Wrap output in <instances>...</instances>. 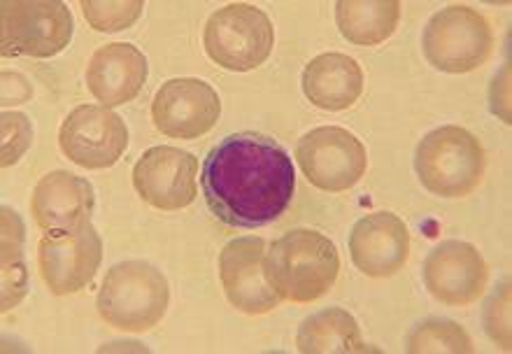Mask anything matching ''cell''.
<instances>
[{
    "instance_id": "4fadbf2b",
    "label": "cell",
    "mask_w": 512,
    "mask_h": 354,
    "mask_svg": "<svg viewBox=\"0 0 512 354\" xmlns=\"http://www.w3.org/2000/svg\"><path fill=\"white\" fill-rule=\"evenodd\" d=\"M198 159L180 147L159 145L147 150L133 168V187L156 210H182L196 201Z\"/></svg>"
},
{
    "instance_id": "603a6c76",
    "label": "cell",
    "mask_w": 512,
    "mask_h": 354,
    "mask_svg": "<svg viewBox=\"0 0 512 354\" xmlns=\"http://www.w3.org/2000/svg\"><path fill=\"white\" fill-rule=\"evenodd\" d=\"M84 19L98 33H117L131 28L140 19L142 0H110V3H96V0H82L80 3Z\"/></svg>"
},
{
    "instance_id": "44dd1931",
    "label": "cell",
    "mask_w": 512,
    "mask_h": 354,
    "mask_svg": "<svg viewBox=\"0 0 512 354\" xmlns=\"http://www.w3.org/2000/svg\"><path fill=\"white\" fill-rule=\"evenodd\" d=\"M28 292L24 264V222L10 205H3V313L19 306Z\"/></svg>"
},
{
    "instance_id": "8992f818",
    "label": "cell",
    "mask_w": 512,
    "mask_h": 354,
    "mask_svg": "<svg viewBox=\"0 0 512 354\" xmlns=\"http://www.w3.org/2000/svg\"><path fill=\"white\" fill-rule=\"evenodd\" d=\"M494 47L485 14L468 5H447L429 19L422 35L426 61L443 73L461 75L480 68Z\"/></svg>"
},
{
    "instance_id": "2e32d148",
    "label": "cell",
    "mask_w": 512,
    "mask_h": 354,
    "mask_svg": "<svg viewBox=\"0 0 512 354\" xmlns=\"http://www.w3.org/2000/svg\"><path fill=\"white\" fill-rule=\"evenodd\" d=\"M96 194L89 180L68 171L47 173L35 184L31 212L42 231H77L91 222Z\"/></svg>"
},
{
    "instance_id": "9c48e42d",
    "label": "cell",
    "mask_w": 512,
    "mask_h": 354,
    "mask_svg": "<svg viewBox=\"0 0 512 354\" xmlns=\"http://www.w3.org/2000/svg\"><path fill=\"white\" fill-rule=\"evenodd\" d=\"M59 145L73 164L103 171L124 157L128 147L126 122L105 105H80L63 119Z\"/></svg>"
},
{
    "instance_id": "d4e9b609",
    "label": "cell",
    "mask_w": 512,
    "mask_h": 354,
    "mask_svg": "<svg viewBox=\"0 0 512 354\" xmlns=\"http://www.w3.org/2000/svg\"><path fill=\"white\" fill-rule=\"evenodd\" d=\"M485 329L501 350H510V282L496 289L485 310Z\"/></svg>"
},
{
    "instance_id": "7a4b0ae2",
    "label": "cell",
    "mask_w": 512,
    "mask_h": 354,
    "mask_svg": "<svg viewBox=\"0 0 512 354\" xmlns=\"http://www.w3.org/2000/svg\"><path fill=\"white\" fill-rule=\"evenodd\" d=\"M340 273L338 247L324 233L294 229L273 240L266 252V275L280 299L312 303L336 285Z\"/></svg>"
},
{
    "instance_id": "6da1fadb",
    "label": "cell",
    "mask_w": 512,
    "mask_h": 354,
    "mask_svg": "<svg viewBox=\"0 0 512 354\" xmlns=\"http://www.w3.org/2000/svg\"><path fill=\"white\" fill-rule=\"evenodd\" d=\"M205 203L233 229H259L280 219L294 201V161L263 133H231L212 147L201 168Z\"/></svg>"
},
{
    "instance_id": "277c9868",
    "label": "cell",
    "mask_w": 512,
    "mask_h": 354,
    "mask_svg": "<svg viewBox=\"0 0 512 354\" xmlns=\"http://www.w3.org/2000/svg\"><path fill=\"white\" fill-rule=\"evenodd\" d=\"M485 147L461 126H440L426 133L415 150V171L422 187L440 198H464L485 177Z\"/></svg>"
},
{
    "instance_id": "5b68a950",
    "label": "cell",
    "mask_w": 512,
    "mask_h": 354,
    "mask_svg": "<svg viewBox=\"0 0 512 354\" xmlns=\"http://www.w3.org/2000/svg\"><path fill=\"white\" fill-rule=\"evenodd\" d=\"M205 54L231 73H247L268 61L275 28L268 14L247 3H231L212 12L203 31Z\"/></svg>"
},
{
    "instance_id": "cb8c5ba5",
    "label": "cell",
    "mask_w": 512,
    "mask_h": 354,
    "mask_svg": "<svg viewBox=\"0 0 512 354\" xmlns=\"http://www.w3.org/2000/svg\"><path fill=\"white\" fill-rule=\"evenodd\" d=\"M3 166H12L24 157L33 143V124L24 112H3Z\"/></svg>"
},
{
    "instance_id": "ffe728a7",
    "label": "cell",
    "mask_w": 512,
    "mask_h": 354,
    "mask_svg": "<svg viewBox=\"0 0 512 354\" xmlns=\"http://www.w3.org/2000/svg\"><path fill=\"white\" fill-rule=\"evenodd\" d=\"M401 19L398 0H340L336 3V24L347 42L375 47L391 38Z\"/></svg>"
},
{
    "instance_id": "ba28073f",
    "label": "cell",
    "mask_w": 512,
    "mask_h": 354,
    "mask_svg": "<svg viewBox=\"0 0 512 354\" xmlns=\"http://www.w3.org/2000/svg\"><path fill=\"white\" fill-rule=\"evenodd\" d=\"M296 159L308 182L331 194L350 191L368 166L364 143L340 126H319L305 133L296 145Z\"/></svg>"
},
{
    "instance_id": "ac0fdd59",
    "label": "cell",
    "mask_w": 512,
    "mask_h": 354,
    "mask_svg": "<svg viewBox=\"0 0 512 354\" xmlns=\"http://www.w3.org/2000/svg\"><path fill=\"white\" fill-rule=\"evenodd\" d=\"M301 87L319 110H350L364 94V70L347 54H319L303 68Z\"/></svg>"
},
{
    "instance_id": "5bb4252c",
    "label": "cell",
    "mask_w": 512,
    "mask_h": 354,
    "mask_svg": "<svg viewBox=\"0 0 512 354\" xmlns=\"http://www.w3.org/2000/svg\"><path fill=\"white\" fill-rule=\"evenodd\" d=\"M489 266L466 240H443L424 261V285L445 306H471L485 294Z\"/></svg>"
},
{
    "instance_id": "7402d4cb",
    "label": "cell",
    "mask_w": 512,
    "mask_h": 354,
    "mask_svg": "<svg viewBox=\"0 0 512 354\" xmlns=\"http://www.w3.org/2000/svg\"><path fill=\"white\" fill-rule=\"evenodd\" d=\"M408 352H473V341L457 322L452 320H429L412 331L408 338Z\"/></svg>"
},
{
    "instance_id": "e0dca14e",
    "label": "cell",
    "mask_w": 512,
    "mask_h": 354,
    "mask_svg": "<svg viewBox=\"0 0 512 354\" xmlns=\"http://www.w3.org/2000/svg\"><path fill=\"white\" fill-rule=\"evenodd\" d=\"M147 82V56L131 42H110L96 49L87 66V87L105 108L138 98Z\"/></svg>"
},
{
    "instance_id": "9a60e30c",
    "label": "cell",
    "mask_w": 512,
    "mask_h": 354,
    "mask_svg": "<svg viewBox=\"0 0 512 354\" xmlns=\"http://www.w3.org/2000/svg\"><path fill=\"white\" fill-rule=\"evenodd\" d=\"M350 257L368 278H391L410 257V229L394 212H371L354 224Z\"/></svg>"
},
{
    "instance_id": "7c38bea8",
    "label": "cell",
    "mask_w": 512,
    "mask_h": 354,
    "mask_svg": "<svg viewBox=\"0 0 512 354\" xmlns=\"http://www.w3.org/2000/svg\"><path fill=\"white\" fill-rule=\"evenodd\" d=\"M219 278L229 303L245 315H266L280 306L266 275V240L236 238L219 252Z\"/></svg>"
},
{
    "instance_id": "30bf717a",
    "label": "cell",
    "mask_w": 512,
    "mask_h": 354,
    "mask_svg": "<svg viewBox=\"0 0 512 354\" xmlns=\"http://www.w3.org/2000/svg\"><path fill=\"white\" fill-rule=\"evenodd\" d=\"M103 261V240L94 224L77 231L45 233L38 245L40 275L56 296L75 294L91 285Z\"/></svg>"
},
{
    "instance_id": "d6986e66",
    "label": "cell",
    "mask_w": 512,
    "mask_h": 354,
    "mask_svg": "<svg viewBox=\"0 0 512 354\" xmlns=\"http://www.w3.org/2000/svg\"><path fill=\"white\" fill-rule=\"evenodd\" d=\"M296 348L303 354H364L378 352L361 338L359 322L345 308H324L305 317L298 327Z\"/></svg>"
},
{
    "instance_id": "3957f363",
    "label": "cell",
    "mask_w": 512,
    "mask_h": 354,
    "mask_svg": "<svg viewBox=\"0 0 512 354\" xmlns=\"http://www.w3.org/2000/svg\"><path fill=\"white\" fill-rule=\"evenodd\" d=\"M168 303L166 275L149 261L131 259L110 268L98 292L96 308L108 327L142 334L163 320Z\"/></svg>"
},
{
    "instance_id": "8fae6325",
    "label": "cell",
    "mask_w": 512,
    "mask_h": 354,
    "mask_svg": "<svg viewBox=\"0 0 512 354\" xmlns=\"http://www.w3.org/2000/svg\"><path fill=\"white\" fill-rule=\"evenodd\" d=\"M222 115V101L212 84L198 77H175L156 91L152 119L166 138L196 140L215 129Z\"/></svg>"
},
{
    "instance_id": "52a82bcc",
    "label": "cell",
    "mask_w": 512,
    "mask_h": 354,
    "mask_svg": "<svg viewBox=\"0 0 512 354\" xmlns=\"http://www.w3.org/2000/svg\"><path fill=\"white\" fill-rule=\"evenodd\" d=\"M73 14L59 0H5L0 3L3 56L52 59L73 40Z\"/></svg>"
}]
</instances>
